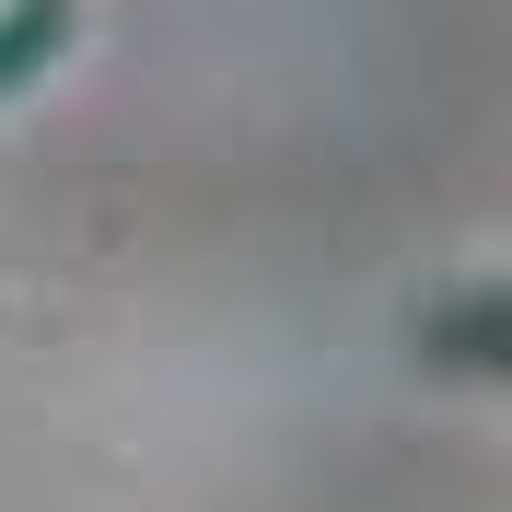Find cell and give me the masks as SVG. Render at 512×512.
<instances>
[{"instance_id":"cell-1","label":"cell","mask_w":512,"mask_h":512,"mask_svg":"<svg viewBox=\"0 0 512 512\" xmlns=\"http://www.w3.org/2000/svg\"><path fill=\"white\" fill-rule=\"evenodd\" d=\"M35 47H59V0H24V12H12V35H0V82H24Z\"/></svg>"}]
</instances>
